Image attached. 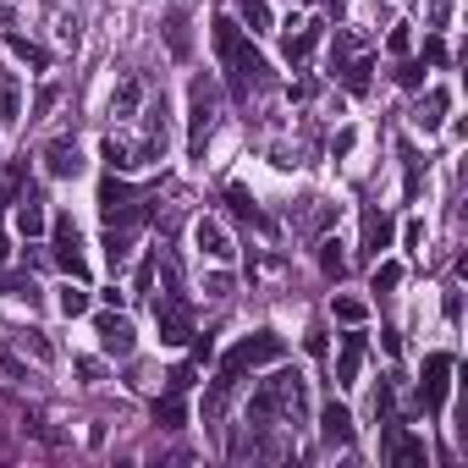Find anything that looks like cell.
Wrapping results in <instances>:
<instances>
[{
  "instance_id": "6da1fadb",
  "label": "cell",
  "mask_w": 468,
  "mask_h": 468,
  "mask_svg": "<svg viewBox=\"0 0 468 468\" xmlns=\"http://www.w3.org/2000/svg\"><path fill=\"white\" fill-rule=\"evenodd\" d=\"M215 55H221V67H226V88L237 94V100H248V94H259V88L270 83L265 55L242 39L237 17H215Z\"/></svg>"
},
{
  "instance_id": "7a4b0ae2",
  "label": "cell",
  "mask_w": 468,
  "mask_h": 468,
  "mask_svg": "<svg viewBox=\"0 0 468 468\" xmlns=\"http://www.w3.org/2000/svg\"><path fill=\"white\" fill-rule=\"evenodd\" d=\"M308 414V391H303V374L298 369H281L270 381H259V391L248 397V424L254 430H275L281 424H298Z\"/></svg>"
},
{
  "instance_id": "3957f363",
  "label": "cell",
  "mask_w": 468,
  "mask_h": 468,
  "mask_svg": "<svg viewBox=\"0 0 468 468\" xmlns=\"http://www.w3.org/2000/svg\"><path fill=\"white\" fill-rule=\"evenodd\" d=\"M215 111H221V88H215V78H193L187 83V149L204 160V144H209V133H215Z\"/></svg>"
},
{
  "instance_id": "277c9868",
  "label": "cell",
  "mask_w": 468,
  "mask_h": 468,
  "mask_svg": "<svg viewBox=\"0 0 468 468\" xmlns=\"http://www.w3.org/2000/svg\"><path fill=\"white\" fill-rule=\"evenodd\" d=\"M100 209H105V226H144V221H149L144 193H138L133 182H121V171L105 177V187H100Z\"/></svg>"
},
{
  "instance_id": "5b68a950",
  "label": "cell",
  "mask_w": 468,
  "mask_h": 468,
  "mask_svg": "<svg viewBox=\"0 0 468 468\" xmlns=\"http://www.w3.org/2000/svg\"><path fill=\"white\" fill-rule=\"evenodd\" d=\"M281 353H287V341H281L275 331H254V336H242L237 348L221 358V369L242 374V369H259V364H281Z\"/></svg>"
},
{
  "instance_id": "8992f818",
  "label": "cell",
  "mask_w": 468,
  "mask_h": 468,
  "mask_svg": "<svg viewBox=\"0 0 468 468\" xmlns=\"http://www.w3.org/2000/svg\"><path fill=\"white\" fill-rule=\"evenodd\" d=\"M154 325H160V341L182 348V341H193V308H187L182 292H160L154 298Z\"/></svg>"
},
{
  "instance_id": "52a82bcc",
  "label": "cell",
  "mask_w": 468,
  "mask_h": 468,
  "mask_svg": "<svg viewBox=\"0 0 468 468\" xmlns=\"http://www.w3.org/2000/svg\"><path fill=\"white\" fill-rule=\"evenodd\" d=\"M381 452H386V463H397V468H424V463H430V447H424L397 414L386 419V447H381Z\"/></svg>"
},
{
  "instance_id": "ba28073f",
  "label": "cell",
  "mask_w": 468,
  "mask_h": 468,
  "mask_svg": "<svg viewBox=\"0 0 468 468\" xmlns=\"http://www.w3.org/2000/svg\"><path fill=\"white\" fill-rule=\"evenodd\" d=\"M447 386H452V353H430L424 358V381H419V408L441 414L447 408Z\"/></svg>"
},
{
  "instance_id": "9c48e42d",
  "label": "cell",
  "mask_w": 468,
  "mask_h": 468,
  "mask_svg": "<svg viewBox=\"0 0 468 468\" xmlns=\"http://www.w3.org/2000/svg\"><path fill=\"white\" fill-rule=\"evenodd\" d=\"M50 254H55V265L67 270L72 281H88V259H83V237H78V226H72V215H61V221H55V248H50Z\"/></svg>"
},
{
  "instance_id": "30bf717a",
  "label": "cell",
  "mask_w": 468,
  "mask_h": 468,
  "mask_svg": "<svg viewBox=\"0 0 468 468\" xmlns=\"http://www.w3.org/2000/svg\"><path fill=\"white\" fill-rule=\"evenodd\" d=\"M94 336H100V348L111 358H133V348H138V331H133L127 315H100L94 320Z\"/></svg>"
},
{
  "instance_id": "8fae6325",
  "label": "cell",
  "mask_w": 468,
  "mask_h": 468,
  "mask_svg": "<svg viewBox=\"0 0 468 468\" xmlns=\"http://www.w3.org/2000/svg\"><path fill=\"white\" fill-rule=\"evenodd\" d=\"M320 39H325V22H287V61H292V67H303V61L308 55H315L320 50Z\"/></svg>"
},
{
  "instance_id": "7c38bea8",
  "label": "cell",
  "mask_w": 468,
  "mask_h": 468,
  "mask_svg": "<svg viewBox=\"0 0 468 468\" xmlns=\"http://www.w3.org/2000/svg\"><path fill=\"white\" fill-rule=\"evenodd\" d=\"M193 242H199V254L215 259V265H232V259H237V248H232V237H226L221 221H199V226H193Z\"/></svg>"
},
{
  "instance_id": "4fadbf2b",
  "label": "cell",
  "mask_w": 468,
  "mask_h": 468,
  "mask_svg": "<svg viewBox=\"0 0 468 468\" xmlns=\"http://www.w3.org/2000/svg\"><path fill=\"white\" fill-rule=\"evenodd\" d=\"M320 435H325V447H353V414L336 397L320 408Z\"/></svg>"
},
{
  "instance_id": "5bb4252c",
  "label": "cell",
  "mask_w": 468,
  "mask_h": 468,
  "mask_svg": "<svg viewBox=\"0 0 468 468\" xmlns=\"http://www.w3.org/2000/svg\"><path fill=\"white\" fill-rule=\"evenodd\" d=\"M364 331H353V336H341V353H336V386H353L358 381V369H364Z\"/></svg>"
},
{
  "instance_id": "9a60e30c",
  "label": "cell",
  "mask_w": 468,
  "mask_h": 468,
  "mask_svg": "<svg viewBox=\"0 0 468 468\" xmlns=\"http://www.w3.org/2000/svg\"><path fill=\"white\" fill-rule=\"evenodd\" d=\"M381 248H391V215L386 209H369L364 215V259H381Z\"/></svg>"
},
{
  "instance_id": "2e32d148",
  "label": "cell",
  "mask_w": 468,
  "mask_h": 468,
  "mask_svg": "<svg viewBox=\"0 0 468 468\" xmlns=\"http://www.w3.org/2000/svg\"><path fill=\"white\" fill-rule=\"evenodd\" d=\"M45 171H50V177H78V171H83L78 144H72V138H55V144L45 149Z\"/></svg>"
},
{
  "instance_id": "e0dca14e",
  "label": "cell",
  "mask_w": 468,
  "mask_h": 468,
  "mask_svg": "<svg viewBox=\"0 0 468 468\" xmlns=\"http://www.w3.org/2000/svg\"><path fill=\"white\" fill-rule=\"evenodd\" d=\"M17 232L22 237H39L45 232V193H39V187H28V193L17 199Z\"/></svg>"
},
{
  "instance_id": "ac0fdd59",
  "label": "cell",
  "mask_w": 468,
  "mask_h": 468,
  "mask_svg": "<svg viewBox=\"0 0 468 468\" xmlns=\"http://www.w3.org/2000/svg\"><path fill=\"white\" fill-rule=\"evenodd\" d=\"M447 111H452V94H447V88H430L424 100H419V111H414V121H419L424 133H435V127L447 121Z\"/></svg>"
},
{
  "instance_id": "d6986e66",
  "label": "cell",
  "mask_w": 468,
  "mask_h": 468,
  "mask_svg": "<svg viewBox=\"0 0 468 468\" xmlns=\"http://www.w3.org/2000/svg\"><path fill=\"white\" fill-rule=\"evenodd\" d=\"M133 237H138V226H111L105 232V265L111 270H121V265L133 259Z\"/></svg>"
},
{
  "instance_id": "ffe728a7",
  "label": "cell",
  "mask_w": 468,
  "mask_h": 468,
  "mask_svg": "<svg viewBox=\"0 0 468 468\" xmlns=\"http://www.w3.org/2000/svg\"><path fill=\"white\" fill-rule=\"evenodd\" d=\"M12 121H22V83L0 72V127H12Z\"/></svg>"
},
{
  "instance_id": "44dd1931",
  "label": "cell",
  "mask_w": 468,
  "mask_h": 468,
  "mask_svg": "<svg viewBox=\"0 0 468 468\" xmlns=\"http://www.w3.org/2000/svg\"><path fill=\"white\" fill-rule=\"evenodd\" d=\"M144 100H149L144 83H138V78H121L116 100H111V116H138V111H144Z\"/></svg>"
},
{
  "instance_id": "7402d4cb",
  "label": "cell",
  "mask_w": 468,
  "mask_h": 468,
  "mask_svg": "<svg viewBox=\"0 0 468 468\" xmlns=\"http://www.w3.org/2000/svg\"><path fill=\"white\" fill-rule=\"evenodd\" d=\"M237 22H248V34H270L275 28L270 0H237Z\"/></svg>"
},
{
  "instance_id": "603a6c76",
  "label": "cell",
  "mask_w": 468,
  "mask_h": 468,
  "mask_svg": "<svg viewBox=\"0 0 468 468\" xmlns=\"http://www.w3.org/2000/svg\"><path fill=\"white\" fill-rule=\"evenodd\" d=\"M419 187H424V160H419L414 144H402V193L419 199Z\"/></svg>"
},
{
  "instance_id": "cb8c5ba5",
  "label": "cell",
  "mask_w": 468,
  "mask_h": 468,
  "mask_svg": "<svg viewBox=\"0 0 468 468\" xmlns=\"http://www.w3.org/2000/svg\"><path fill=\"white\" fill-rule=\"evenodd\" d=\"M154 424H160V430H182V424H187V408H182V391H166L160 402H154Z\"/></svg>"
},
{
  "instance_id": "d4e9b609",
  "label": "cell",
  "mask_w": 468,
  "mask_h": 468,
  "mask_svg": "<svg viewBox=\"0 0 468 468\" xmlns=\"http://www.w3.org/2000/svg\"><path fill=\"white\" fill-rule=\"evenodd\" d=\"M226 199H232V209H237V215H248V221H254V226H265V232H270V215H265V209L254 204V193H248L242 182H232V187H226Z\"/></svg>"
},
{
  "instance_id": "484cf974",
  "label": "cell",
  "mask_w": 468,
  "mask_h": 468,
  "mask_svg": "<svg viewBox=\"0 0 468 468\" xmlns=\"http://www.w3.org/2000/svg\"><path fill=\"white\" fill-rule=\"evenodd\" d=\"M166 45L177 61H187V50H193V34H187V12H171L166 17Z\"/></svg>"
},
{
  "instance_id": "4316f807",
  "label": "cell",
  "mask_w": 468,
  "mask_h": 468,
  "mask_svg": "<svg viewBox=\"0 0 468 468\" xmlns=\"http://www.w3.org/2000/svg\"><path fill=\"white\" fill-rule=\"evenodd\" d=\"M6 50H12L17 61H28V67H39V72L50 67V55H45V50H39L34 39H22V34H6Z\"/></svg>"
},
{
  "instance_id": "83f0119b",
  "label": "cell",
  "mask_w": 468,
  "mask_h": 468,
  "mask_svg": "<svg viewBox=\"0 0 468 468\" xmlns=\"http://www.w3.org/2000/svg\"><path fill=\"white\" fill-rule=\"evenodd\" d=\"M331 315H336L341 325H364V320H369V303H364V298H336Z\"/></svg>"
},
{
  "instance_id": "f1b7e54d",
  "label": "cell",
  "mask_w": 468,
  "mask_h": 468,
  "mask_svg": "<svg viewBox=\"0 0 468 468\" xmlns=\"http://www.w3.org/2000/svg\"><path fill=\"white\" fill-rule=\"evenodd\" d=\"M369 72H374L369 55H364V61H348V67H341V83H348L353 94H369Z\"/></svg>"
},
{
  "instance_id": "f546056e",
  "label": "cell",
  "mask_w": 468,
  "mask_h": 468,
  "mask_svg": "<svg viewBox=\"0 0 468 468\" xmlns=\"http://www.w3.org/2000/svg\"><path fill=\"white\" fill-rule=\"evenodd\" d=\"M105 166H111V171H138V160H133V149L121 144V138H105Z\"/></svg>"
},
{
  "instance_id": "4dcf8cb0",
  "label": "cell",
  "mask_w": 468,
  "mask_h": 468,
  "mask_svg": "<svg viewBox=\"0 0 468 468\" xmlns=\"http://www.w3.org/2000/svg\"><path fill=\"white\" fill-rule=\"evenodd\" d=\"M83 308H88V292H83V281H78V287H72V281H67V287H61V315H83Z\"/></svg>"
},
{
  "instance_id": "1f68e13d",
  "label": "cell",
  "mask_w": 468,
  "mask_h": 468,
  "mask_svg": "<svg viewBox=\"0 0 468 468\" xmlns=\"http://www.w3.org/2000/svg\"><path fill=\"white\" fill-rule=\"evenodd\" d=\"M397 281H402V265H397V259H386V265H374V281H369V287H374V292H391Z\"/></svg>"
},
{
  "instance_id": "d6a6232c",
  "label": "cell",
  "mask_w": 468,
  "mask_h": 468,
  "mask_svg": "<svg viewBox=\"0 0 468 468\" xmlns=\"http://www.w3.org/2000/svg\"><path fill=\"white\" fill-rule=\"evenodd\" d=\"M17 341H22V348H28V353H34L39 364H50V358H55V348H50V341H45V331H22Z\"/></svg>"
},
{
  "instance_id": "836d02e7",
  "label": "cell",
  "mask_w": 468,
  "mask_h": 468,
  "mask_svg": "<svg viewBox=\"0 0 468 468\" xmlns=\"http://www.w3.org/2000/svg\"><path fill=\"white\" fill-rule=\"evenodd\" d=\"M193 381H199V364H177V369L166 374V386H171V391H193Z\"/></svg>"
},
{
  "instance_id": "e575fe53",
  "label": "cell",
  "mask_w": 468,
  "mask_h": 468,
  "mask_svg": "<svg viewBox=\"0 0 468 468\" xmlns=\"http://www.w3.org/2000/svg\"><path fill=\"white\" fill-rule=\"evenodd\" d=\"M22 177H28V166H12L6 177H0V209H6V204L17 199V187H22Z\"/></svg>"
},
{
  "instance_id": "d590c367",
  "label": "cell",
  "mask_w": 468,
  "mask_h": 468,
  "mask_svg": "<svg viewBox=\"0 0 468 468\" xmlns=\"http://www.w3.org/2000/svg\"><path fill=\"white\" fill-rule=\"evenodd\" d=\"M320 270H325V275H336V281H341V270H348V259L336 254V242H320Z\"/></svg>"
},
{
  "instance_id": "8d00e7d4",
  "label": "cell",
  "mask_w": 468,
  "mask_h": 468,
  "mask_svg": "<svg viewBox=\"0 0 468 468\" xmlns=\"http://www.w3.org/2000/svg\"><path fill=\"white\" fill-rule=\"evenodd\" d=\"M397 83H402V88H419V83H424V61H402V67H397Z\"/></svg>"
},
{
  "instance_id": "74e56055",
  "label": "cell",
  "mask_w": 468,
  "mask_h": 468,
  "mask_svg": "<svg viewBox=\"0 0 468 468\" xmlns=\"http://www.w3.org/2000/svg\"><path fill=\"white\" fill-rule=\"evenodd\" d=\"M424 61H430V67H447V39H441V34L424 39Z\"/></svg>"
},
{
  "instance_id": "f35d334b",
  "label": "cell",
  "mask_w": 468,
  "mask_h": 468,
  "mask_svg": "<svg viewBox=\"0 0 468 468\" xmlns=\"http://www.w3.org/2000/svg\"><path fill=\"white\" fill-rule=\"evenodd\" d=\"M6 292H12V298H28V303H34V298H39V287H34V281H28V275H17V281H6Z\"/></svg>"
},
{
  "instance_id": "ab89813d",
  "label": "cell",
  "mask_w": 468,
  "mask_h": 468,
  "mask_svg": "<svg viewBox=\"0 0 468 468\" xmlns=\"http://www.w3.org/2000/svg\"><path fill=\"white\" fill-rule=\"evenodd\" d=\"M0 369H6V374H12V381H22V374H28V369H22V358H17L12 348H6V353H0Z\"/></svg>"
},
{
  "instance_id": "60d3db41",
  "label": "cell",
  "mask_w": 468,
  "mask_h": 468,
  "mask_svg": "<svg viewBox=\"0 0 468 468\" xmlns=\"http://www.w3.org/2000/svg\"><path fill=\"white\" fill-rule=\"evenodd\" d=\"M402 242H408V248H419V242H424V221H408V232H402Z\"/></svg>"
},
{
  "instance_id": "b9f144b4",
  "label": "cell",
  "mask_w": 468,
  "mask_h": 468,
  "mask_svg": "<svg viewBox=\"0 0 468 468\" xmlns=\"http://www.w3.org/2000/svg\"><path fill=\"white\" fill-rule=\"evenodd\" d=\"M6 254L12 248H6V232H0V292H6Z\"/></svg>"
}]
</instances>
